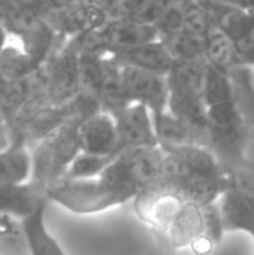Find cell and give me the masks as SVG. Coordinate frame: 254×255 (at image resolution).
I'll list each match as a JSON object with an SVG mask.
<instances>
[{"label":"cell","instance_id":"6da1fadb","mask_svg":"<svg viewBox=\"0 0 254 255\" xmlns=\"http://www.w3.org/2000/svg\"><path fill=\"white\" fill-rule=\"evenodd\" d=\"M162 151V169L154 181L160 188L201 206L219 200L225 187V172L208 148L183 145L165 146Z\"/></svg>","mask_w":254,"mask_h":255},{"label":"cell","instance_id":"7a4b0ae2","mask_svg":"<svg viewBox=\"0 0 254 255\" xmlns=\"http://www.w3.org/2000/svg\"><path fill=\"white\" fill-rule=\"evenodd\" d=\"M208 149L225 170L241 164L249 143V126L234 100L207 106Z\"/></svg>","mask_w":254,"mask_h":255},{"label":"cell","instance_id":"3957f363","mask_svg":"<svg viewBox=\"0 0 254 255\" xmlns=\"http://www.w3.org/2000/svg\"><path fill=\"white\" fill-rule=\"evenodd\" d=\"M79 124L81 121L69 120L30 149L31 181L48 190L66 176L72 161L81 152L78 142Z\"/></svg>","mask_w":254,"mask_h":255},{"label":"cell","instance_id":"277c9868","mask_svg":"<svg viewBox=\"0 0 254 255\" xmlns=\"http://www.w3.org/2000/svg\"><path fill=\"white\" fill-rule=\"evenodd\" d=\"M225 232H244L254 238V161L225 170V187L217 200Z\"/></svg>","mask_w":254,"mask_h":255},{"label":"cell","instance_id":"5b68a950","mask_svg":"<svg viewBox=\"0 0 254 255\" xmlns=\"http://www.w3.org/2000/svg\"><path fill=\"white\" fill-rule=\"evenodd\" d=\"M79 52L73 39L57 43L49 58L40 66L45 97L49 106L67 105L79 91Z\"/></svg>","mask_w":254,"mask_h":255},{"label":"cell","instance_id":"8992f818","mask_svg":"<svg viewBox=\"0 0 254 255\" xmlns=\"http://www.w3.org/2000/svg\"><path fill=\"white\" fill-rule=\"evenodd\" d=\"M0 21L9 33L15 34L21 40L37 67L49 58L57 37L42 16L10 7L0 12Z\"/></svg>","mask_w":254,"mask_h":255},{"label":"cell","instance_id":"52a82bcc","mask_svg":"<svg viewBox=\"0 0 254 255\" xmlns=\"http://www.w3.org/2000/svg\"><path fill=\"white\" fill-rule=\"evenodd\" d=\"M121 79L129 103L133 102L144 105L151 115L162 114L168 109L169 88L166 76L136 67L121 66Z\"/></svg>","mask_w":254,"mask_h":255},{"label":"cell","instance_id":"ba28073f","mask_svg":"<svg viewBox=\"0 0 254 255\" xmlns=\"http://www.w3.org/2000/svg\"><path fill=\"white\" fill-rule=\"evenodd\" d=\"M42 18L55 33L57 40L67 42L79 34L99 30L109 15L96 6L76 1L61 9H49Z\"/></svg>","mask_w":254,"mask_h":255},{"label":"cell","instance_id":"9c48e42d","mask_svg":"<svg viewBox=\"0 0 254 255\" xmlns=\"http://www.w3.org/2000/svg\"><path fill=\"white\" fill-rule=\"evenodd\" d=\"M117 126V154L132 148L156 146L157 139L151 112L141 103H127L114 115ZM115 154V155H117Z\"/></svg>","mask_w":254,"mask_h":255},{"label":"cell","instance_id":"30bf717a","mask_svg":"<svg viewBox=\"0 0 254 255\" xmlns=\"http://www.w3.org/2000/svg\"><path fill=\"white\" fill-rule=\"evenodd\" d=\"M97 31L106 54H117L159 39L154 25L127 18H111Z\"/></svg>","mask_w":254,"mask_h":255},{"label":"cell","instance_id":"8fae6325","mask_svg":"<svg viewBox=\"0 0 254 255\" xmlns=\"http://www.w3.org/2000/svg\"><path fill=\"white\" fill-rule=\"evenodd\" d=\"M78 142L81 152L115 157L118 137L114 117L99 111L85 118L78 127Z\"/></svg>","mask_w":254,"mask_h":255},{"label":"cell","instance_id":"7c38bea8","mask_svg":"<svg viewBox=\"0 0 254 255\" xmlns=\"http://www.w3.org/2000/svg\"><path fill=\"white\" fill-rule=\"evenodd\" d=\"M43 203H49L46 188L31 179L22 184L0 182V214L24 220Z\"/></svg>","mask_w":254,"mask_h":255},{"label":"cell","instance_id":"4fadbf2b","mask_svg":"<svg viewBox=\"0 0 254 255\" xmlns=\"http://www.w3.org/2000/svg\"><path fill=\"white\" fill-rule=\"evenodd\" d=\"M120 66L136 67L141 70L154 72L166 76L174 64V60L166 49L165 43L159 39L142 43L139 46L121 51L117 54H109Z\"/></svg>","mask_w":254,"mask_h":255},{"label":"cell","instance_id":"5bb4252c","mask_svg":"<svg viewBox=\"0 0 254 255\" xmlns=\"http://www.w3.org/2000/svg\"><path fill=\"white\" fill-rule=\"evenodd\" d=\"M99 103L100 111L108 112L112 117L129 103L123 88L121 66L109 54H105L102 58V85Z\"/></svg>","mask_w":254,"mask_h":255},{"label":"cell","instance_id":"9a60e30c","mask_svg":"<svg viewBox=\"0 0 254 255\" xmlns=\"http://www.w3.org/2000/svg\"><path fill=\"white\" fill-rule=\"evenodd\" d=\"M37 70L33 58L21 43V40L9 33L0 51V73L7 81H18L30 76Z\"/></svg>","mask_w":254,"mask_h":255},{"label":"cell","instance_id":"2e32d148","mask_svg":"<svg viewBox=\"0 0 254 255\" xmlns=\"http://www.w3.org/2000/svg\"><path fill=\"white\" fill-rule=\"evenodd\" d=\"M46 208L48 203H43L36 209V212H33L30 217L22 220L31 255H67L46 227L45 223Z\"/></svg>","mask_w":254,"mask_h":255},{"label":"cell","instance_id":"e0dca14e","mask_svg":"<svg viewBox=\"0 0 254 255\" xmlns=\"http://www.w3.org/2000/svg\"><path fill=\"white\" fill-rule=\"evenodd\" d=\"M31 176V154L27 146L9 143L0 149V182L22 184Z\"/></svg>","mask_w":254,"mask_h":255},{"label":"cell","instance_id":"ac0fdd59","mask_svg":"<svg viewBox=\"0 0 254 255\" xmlns=\"http://www.w3.org/2000/svg\"><path fill=\"white\" fill-rule=\"evenodd\" d=\"M204 52L207 64L225 75H229L231 70L240 64L237 61L231 39L217 27H214L204 39Z\"/></svg>","mask_w":254,"mask_h":255},{"label":"cell","instance_id":"d6986e66","mask_svg":"<svg viewBox=\"0 0 254 255\" xmlns=\"http://www.w3.org/2000/svg\"><path fill=\"white\" fill-rule=\"evenodd\" d=\"M154 133L159 146H183V145H198L192 131L178 121L168 109L162 114L151 115ZM199 146V145H198Z\"/></svg>","mask_w":254,"mask_h":255},{"label":"cell","instance_id":"ffe728a7","mask_svg":"<svg viewBox=\"0 0 254 255\" xmlns=\"http://www.w3.org/2000/svg\"><path fill=\"white\" fill-rule=\"evenodd\" d=\"M210 13L213 15L216 27L220 31H223L231 39V42L243 37L244 34L254 30L252 18L249 16V13L244 9H241L238 6L223 3V4L214 7Z\"/></svg>","mask_w":254,"mask_h":255},{"label":"cell","instance_id":"44dd1931","mask_svg":"<svg viewBox=\"0 0 254 255\" xmlns=\"http://www.w3.org/2000/svg\"><path fill=\"white\" fill-rule=\"evenodd\" d=\"M232 82L234 103L249 127H254V84L252 69L238 64L228 75Z\"/></svg>","mask_w":254,"mask_h":255},{"label":"cell","instance_id":"7402d4cb","mask_svg":"<svg viewBox=\"0 0 254 255\" xmlns=\"http://www.w3.org/2000/svg\"><path fill=\"white\" fill-rule=\"evenodd\" d=\"M160 40L165 43L174 61L207 63L204 52V40L184 30H177L163 34L160 36Z\"/></svg>","mask_w":254,"mask_h":255},{"label":"cell","instance_id":"603a6c76","mask_svg":"<svg viewBox=\"0 0 254 255\" xmlns=\"http://www.w3.org/2000/svg\"><path fill=\"white\" fill-rule=\"evenodd\" d=\"M207 63L195 61H174L169 73L166 75L168 87L187 90L204 97Z\"/></svg>","mask_w":254,"mask_h":255},{"label":"cell","instance_id":"cb8c5ba5","mask_svg":"<svg viewBox=\"0 0 254 255\" xmlns=\"http://www.w3.org/2000/svg\"><path fill=\"white\" fill-rule=\"evenodd\" d=\"M102 58L103 55L81 54L78 57L79 64V91L99 102L102 85ZM100 105V103H99Z\"/></svg>","mask_w":254,"mask_h":255},{"label":"cell","instance_id":"d4e9b609","mask_svg":"<svg viewBox=\"0 0 254 255\" xmlns=\"http://www.w3.org/2000/svg\"><path fill=\"white\" fill-rule=\"evenodd\" d=\"M234 100L232 82L228 75L207 64L205 84H204V102L207 106Z\"/></svg>","mask_w":254,"mask_h":255},{"label":"cell","instance_id":"484cf974","mask_svg":"<svg viewBox=\"0 0 254 255\" xmlns=\"http://www.w3.org/2000/svg\"><path fill=\"white\" fill-rule=\"evenodd\" d=\"M114 157H102L79 152L75 160L72 161L70 167L66 172L63 179H88L97 176L111 161Z\"/></svg>","mask_w":254,"mask_h":255},{"label":"cell","instance_id":"4316f807","mask_svg":"<svg viewBox=\"0 0 254 255\" xmlns=\"http://www.w3.org/2000/svg\"><path fill=\"white\" fill-rule=\"evenodd\" d=\"M214 27H216V24H214L213 15L205 7H202L201 4H198L193 0L184 13L181 30L204 40Z\"/></svg>","mask_w":254,"mask_h":255},{"label":"cell","instance_id":"83f0119b","mask_svg":"<svg viewBox=\"0 0 254 255\" xmlns=\"http://www.w3.org/2000/svg\"><path fill=\"white\" fill-rule=\"evenodd\" d=\"M192 1L193 0H169L165 12L154 24V27L157 28V33H159V37L163 34L181 30L184 13Z\"/></svg>","mask_w":254,"mask_h":255},{"label":"cell","instance_id":"f1b7e54d","mask_svg":"<svg viewBox=\"0 0 254 255\" xmlns=\"http://www.w3.org/2000/svg\"><path fill=\"white\" fill-rule=\"evenodd\" d=\"M168 3H169V0H144L141 7L138 9L136 15L132 19L154 25L157 22V19L162 16V13L165 12Z\"/></svg>","mask_w":254,"mask_h":255},{"label":"cell","instance_id":"f546056e","mask_svg":"<svg viewBox=\"0 0 254 255\" xmlns=\"http://www.w3.org/2000/svg\"><path fill=\"white\" fill-rule=\"evenodd\" d=\"M237 61L241 66L254 67V30L232 42Z\"/></svg>","mask_w":254,"mask_h":255},{"label":"cell","instance_id":"4dcf8cb0","mask_svg":"<svg viewBox=\"0 0 254 255\" xmlns=\"http://www.w3.org/2000/svg\"><path fill=\"white\" fill-rule=\"evenodd\" d=\"M10 3L13 4L15 9L37 16H43L49 10L45 0H10Z\"/></svg>","mask_w":254,"mask_h":255},{"label":"cell","instance_id":"1f68e13d","mask_svg":"<svg viewBox=\"0 0 254 255\" xmlns=\"http://www.w3.org/2000/svg\"><path fill=\"white\" fill-rule=\"evenodd\" d=\"M10 143V134H9V126L4 117L0 112V149L6 148Z\"/></svg>","mask_w":254,"mask_h":255},{"label":"cell","instance_id":"d6a6232c","mask_svg":"<svg viewBox=\"0 0 254 255\" xmlns=\"http://www.w3.org/2000/svg\"><path fill=\"white\" fill-rule=\"evenodd\" d=\"M78 1L85 3V4H90V6H96V7L105 10L109 15V10H111V7H112V4H114L115 0H78Z\"/></svg>","mask_w":254,"mask_h":255},{"label":"cell","instance_id":"836d02e7","mask_svg":"<svg viewBox=\"0 0 254 255\" xmlns=\"http://www.w3.org/2000/svg\"><path fill=\"white\" fill-rule=\"evenodd\" d=\"M49 9H61L66 6H70L73 3H76L78 0H45Z\"/></svg>","mask_w":254,"mask_h":255},{"label":"cell","instance_id":"e575fe53","mask_svg":"<svg viewBox=\"0 0 254 255\" xmlns=\"http://www.w3.org/2000/svg\"><path fill=\"white\" fill-rule=\"evenodd\" d=\"M7 36H9V31L6 30V27H4L3 22L0 21V51H1V48H3V45H4V42H6V39H7Z\"/></svg>","mask_w":254,"mask_h":255},{"label":"cell","instance_id":"d590c367","mask_svg":"<svg viewBox=\"0 0 254 255\" xmlns=\"http://www.w3.org/2000/svg\"><path fill=\"white\" fill-rule=\"evenodd\" d=\"M244 10L249 13V16L252 18V21H253L254 24V0H250V1L247 3V6L244 7Z\"/></svg>","mask_w":254,"mask_h":255},{"label":"cell","instance_id":"8d00e7d4","mask_svg":"<svg viewBox=\"0 0 254 255\" xmlns=\"http://www.w3.org/2000/svg\"><path fill=\"white\" fill-rule=\"evenodd\" d=\"M10 7H13V4L10 3V0H0V12L7 10Z\"/></svg>","mask_w":254,"mask_h":255},{"label":"cell","instance_id":"74e56055","mask_svg":"<svg viewBox=\"0 0 254 255\" xmlns=\"http://www.w3.org/2000/svg\"><path fill=\"white\" fill-rule=\"evenodd\" d=\"M6 81H7V79H4V78H3V75L0 73V94H1V91H3V88H4Z\"/></svg>","mask_w":254,"mask_h":255}]
</instances>
